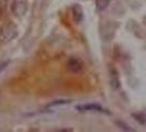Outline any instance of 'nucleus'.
I'll list each match as a JSON object with an SVG mask.
<instances>
[{
	"label": "nucleus",
	"instance_id": "obj_1",
	"mask_svg": "<svg viewBox=\"0 0 146 132\" xmlns=\"http://www.w3.org/2000/svg\"><path fill=\"white\" fill-rule=\"evenodd\" d=\"M18 35V28L13 22H5L0 28V42L7 43Z\"/></svg>",
	"mask_w": 146,
	"mask_h": 132
},
{
	"label": "nucleus",
	"instance_id": "obj_2",
	"mask_svg": "<svg viewBox=\"0 0 146 132\" xmlns=\"http://www.w3.org/2000/svg\"><path fill=\"white\" fill-rule=\"evenodd\" d=\"M11 11L15 17H23L28 11L27 0H13L11 3Z\"/></svg>",
	"mask_w": 146,
	"mask_h": 132
},
{
	"label": "nucleus",
	"instance_id": "obj_3",
	"mask_svg": "<svg viewBox=\"0 0 146 132\" xmlns=\"http://www.w3.org/2000/svg\"><path fill=\"white\" fill-rule=\"evenodd\" d=\"M76 109L81 112H86V111H91V112H100V113H108L110 112L106 108L101 107L100 105H96V103H84V105H78L76 106Z\"/></svg>",
	"mask_w": 146,
	"mask_h": 132
},
{
	"label": "nucleus",
	"instance_id": "obj_4",
	"mask_svg": "<svg viewBox=\"0 0 146 132\" xmlns=\"http://www.w3.org/2000/svg\"><path fill=\"white\" fill-rule=\"evenodd\" d=\"M67 68L72 73H79L82 69V62L77 57H70L67 63Z\"/></svg>",
	"mask_w": 146,
	"mask_h": 132
},
{
	"label": "nucleus",
	"instance_id": "obj_5",
	"mask_svg": "<svg viewBox=\"0 0 146 132\" xmlns=\"http://www.w3.org/2000/svg\"><path fill=\"white\" fill-rule=\"evenodd\" d=\"M73 12H74V18H75L76 22H80L81 20H82V18H84V15H82V9H81L80 6L76 5L73 9Z\"/></svg>",
	"mask_w": 146,
	"mask_h": 132
},
{
	"label": "nucleus",
	"instance_id": "obj_6",
	"mask_svg": "<svg viewBox=\"0 0 146 132\" xmlns=\"http://www.w3.org/2000/svg\"><path fill=\"white\" fill-rule=\"evenodd\" d=\"M111 0H96V8L98 11H103L106 10L110 5Z\"/></svg>",
	"mask_w": 146,
	"mask_h": 132
},
{
	"label": "nucleus",
	"instance_id": "obj_7",
	"mask_svg": "<svg viewBox=\"0 0 146 132\" xmlns=\"http://www.w3.org/2000/svg\"><path fill=\"white\" fill-rule=\"evenodd\" d=\"M67 103H70V99H58V100L51 103L47 107H55V106H62V105H67Z\"/></svg>",
	"mask_w": 146,
	"mask_h": 132
},
{
	"label": "nucleus",
	"instance_id": "obj_8",
	"mask_svg": "<svg viewBox=\"0 0 146 132\" xmlns=\"http://www.w3.org/2000/svg\"><path fill=\"white\" fill-rule=\"evenodd\" d=\"M9 63H10L9 61H0V74L7 68L8 65H9Z\"/></svg>",
	"mask_w": 146,
	"mask_h": 132
}]
</instances>
